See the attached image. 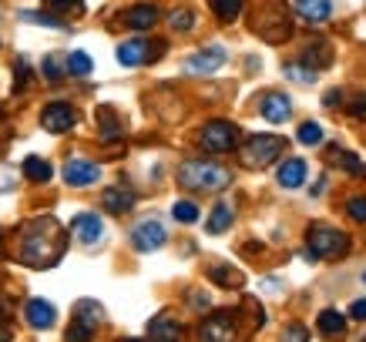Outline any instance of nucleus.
Returning a JSON list of instances; mask_svg holds the SVG:
<instances>
[{
  "label": "nucleus",
  "instance_id": "obj_1",
  "mask_svg": "<svg viewBox=\"0 0 366 342\" xmlns=\"http://www.w3.org/2000/svg\"><path fill=\"white\" fill-rule=\"evenodd\" d=\"M64 245H67V235L54 218H37L24 232L21 258L27 265H34V268H47V265H54L64 255Z\"/></svg>",
  "mask_w": 366,
  "mask_h": 342
},
{
  "label": "nucleus",
  "instance_id": "obj_2",
  "mask_svg": "<svg viewBox=\"0 0 366 342\" xmlns=\"http://www.w3.org/2000/svg\"><path fill=\"white\" fill-rule=\"evenodd\" d=\"M350 252V235H343L340 228H330V225H312L310 235H306V258L316 262V258H336V255Z\"/></svg>",
  "mask_w": 366,
  "mask_h": 342
},
{
  "label": "nucleus",
  "instance_id": "obj_3",
  "mask_svg": "<svg viewBox=\"0 0 366 342\" xmlns=\"http://www.w3.org/2000/svg\"><path fill=\"white\" fill-rule=\"evenodd\" d=\"M178 181L185 188H199V191H219L232 181V175L222 165H212V161H185L178 168Z\"/></svg>",
  "mask_w": 366,
  "mask_h": 342
},
{
  "label": "nucleus",
  "instance_id": "obj_4",
  "mask_svg": "<svg viewBox=\"0 0 366 342\" xmlns=\"http://www.w3.org/2000/svg\"><path fill=\"white\" fill-rule=\"evenodd\" d=\"M286 151V138L279 134H252L242 144V165L245 168H266Z\"/></svg>",
  "mask_w": 366,
  "mask_h": 342
},
{
  "label": "nucleus",
  "instance_id": "obj_5",
  "mask_svg": "<svg viewBox=\"0 0 366 342\" xmlns=\"http://www.w3.org/2000/svg\"><path fill=\"white\" fill-rule=\"evenodd\" d=\"M98 322H101V306L98 302H91V298L78 302L74 319H71V329H67V342H88L91 336H94V329H98Z\"/></svg>",
  "mask_w": 366,
  "mask_h": 342
},
{
  "label": "nucleus",
  "instance_id": "obj_6",
  "mask_svg": "<svg viewBox=\"0 0 366 342\" xmlns=\"http://www.w3.org/2000/svg\"><path fill=\"white\" fill-rule=\"evenodd\" d=\"M235 141H239V131H235V124L229 121H212L205 131H202V148L205 151H229V148H235Z\"/></svg>",
  "mask_w": 366,
  "mask_h": 342
},
{
  "label": "nucleus",
  "instance_id": "obj_7",
  "mask_svg": "<svg viewBox=\"0 0 366 342\" xmlns=\"http://www.w3.org/2000/svg\"><path fill=\"white\" fill-rule=\"evenodd\" d=\"M165 238H168L165 225H162V221H155V218L138 221V225H134V232H132V242H134V248H138V252H155V248H162V245H165Z\"/></svg>",
  "mask_w": 366,
  "mask_h": 342
},
{
  "label": "nucleus",
  "instance_id": "obj_8",
  "mask_svg": "<svg viewBox=\"0 0 366 342\" xmlns=\"http://www.w3.org/2000/svg\"><path fill=\"white\" fill-rule=\"evenodd\" d=\"M74 121H78V114H74V108L71 104H64V101H54V104H47L44 111H41V124H44L51 134H64L74 128Z\"/></svg>",
  "mask_w": 366,
  "mask_h": 342
},
{
  "label": "nucleus",
  "instance_id": "obj_9",
  "mask_svg": "<svg viewBox=\"0 0 366 342\" xmlns=\"http://www.w3.org/2000/svg\"><path fill=\"white\" fill-rule=\"evenodd\" d=\"M199 336L202 342H235V319L229 312H215V316L202 322Z\"/></svg>",
  "mask_w": 366,
  "mask_h": 342
},
{
  "label": "nucleus",
  "instance_id": "obj_10",
  "mask_svg": "<svg viewBox=\"0 0 366 342\" xmlns=\"http://www.w3.org/2000/svg\"><path fill=\"white\" fill-rule=\"evenodd\" d=\"M225 47H219V44H212V47H205V51H199V54H192L189 61H185V71L189 74H215L219 67L225 64Z\"/></svg>",
  "mask_w": 366,
  "mask_h": 342
},
{
  "label": "nucleus",
  "instance_id": "obj_11",
  "mask_svg": "<svg viewBox=\"0 0 366 342\" xmlns=\"http://www.w3.org/2000/svg\"><path fill=\"white\" fill-rule=\"evenodd\" d=\"M101 178V168L94 161H84V158H74V161H67L64 165V181L74 188H88L94 185Z\"/></svg>",
  "mask_w": 366,
  "mask_h": 342
},
{
  "label": "nucleus",
  "instance_id": "obj_12",
  "mask_svg": "<svg viewBox=\"0 0 366 342\" xmlns=\"http://www.w3.org/2000/svg\"><path fill=\"white\" fill-rule=\"evenodd\" d=\"M148 41H142V37H138V41H124L122 47H118V61H122L124 67H138V64H144V61H155L158 54H162V44L155 47V51H148Z\"/></svg>",
  "mask_w": 366,
  "mask_h": 342
},
{
  "label": "nucleus",
  "instance_id": "obj_13",
  "mask_svg": "<svg viewBox=\"0 0 366 342\" xmlns=\"http://www.w3.org/2000/svg\"><path fill=\"white\" fill-rule=\"evenodd\" d=\"M71 232L78 235V242L98 245L101 235H104V225H101V218L94 215V211H84V215H74V221H71Z\"/></svg>",
  "mask_w": 366,
  "mask_h": 342
},
{
  "label": "nucleus",
  "instance_id": "obj_14",
  "mask_svg": "<svg viewBox=\"0 0 366 342\" xmlns=\"http://www.w3.org/2000/svg\"><path fill=\"white\" fill-rule=\"evenodd\" d=\"M24 319H27L31 329H51L57 319V312L51 302H44V298H31V302L24 306Z\"/></svg>",
  "mask_w": 366,
  "mask_h": 342
},
{
  "label": "nucleus",
  "instance_id": "obj_15",
  "mask_svg": "<svg viewBox=\"0 0 366 342\" xmlns=\"http://www.w3.org/2000/svg\"><path fill=\"white\" fill-rule=\"evenodd\" d=\"M262 118H266L269 124H282V121H289L292 118V104H289V98L286 94H266L262 98Z\"/></svg>",
  "mask_w": 366,
  "mask_h": 342
},
{
  "label": "nucleus",
  "instance_id": "obj_16",
  "mask_svg": "<svg viewBox=\"0 0 366 342\" xmlns=\"http://www.w3.org/2000/svg\"><path fill=\"white\" fill-rule=\"evenodd\" d=\"M122 21L128 24V27H134V31H148V27L158 24V7L155 4H138V7L122 14Z\"/></svg>",
  "mask_w": 366,
  "mask_h": 342
},
{
  "label": "nucleus",
  "instance_id": "obj_17",
  "mask_svg": "<svg viewBox=\"0 0 366 342\" xmlns=\"http://www.w3.org/2000/svg\"><path fill=\"white\" fill-rule=\"evenodd\" d=\"M296 11H300L302 21L326 24L330 21V14H333V4H330V0H296Z\"/></svg>",
  "mask_w": 366,
  "mask_h": 342
},
{
  "label": "nucleus",
  "instance_id": "obj_18",
  "mask_svg": "<svg viewBox=\"0 0 366 342\" xmlns=\"http://www.w3.org/2000/svg\"><path fill=\"white\" fill-rule=\"evenodd\" d=\"M276 181L282 188H300L302 181H306V161H300V158H289V161H282L276 171Z\"/></svg>",
  "mask_w": 366,
  "mask_h": 342
},
{
  "label": "nucleus",
  "instance_id": "obj_19",
  "mask_svg": "<svg viewBox=\"0 0 366 342\" xmlns=\"http://www.w3.org/2000/svg\"><path fill=\"white\" fill-rule=\"evenodd\" d=\"M104 208L114 211V215L132 211L134 208V191H132V188H122V185L108 188V191H104Z\"/></svg>",
  "mask_w": 366,
  "mask_h": 342
},
{
  "label": "nucleus",
  "instance_id": "obj_20",
  "mask_svg": "<svg viewBox=\"0 0 366 342\" xmlns=\"http://www.w3.org/2000/svg\"><path fill=\"white\" fill-rule=\"evenodd\" d=\"M316 326H320L322 336L336 339V336H343V332H346V316H343V312H336V309H326V312H320Z\"/></svg>",
  "mask_w": 366,
  "mask_h": 342
},
{
  "label": "nucleus",
  "instance_id": "obj_21",
  "mask_svg": "<svg viewBox=\"0 0 366 342\" xmlns=\"http://www.w3.org/2000/svg\"><path fill=\"white\" fill-rule=\"evenodd\" d=\"M232 205L229 201H219L215 208H212V218H209V235H219V232H225L229 225H232Z\"/></svg>",
  "mask_w": 366,
  "mask_h": 342
},
{
  "label": "nucleus",
  "instance_id": "obj_22",
  "mask_svg": "<svg viewBox=\"0 0 366 342\" xmlns=\"http://www.w3.org/2000/svg\"><path fill=\"white\" fill-rule=\"evenodd\" d=\"M24 175L31 178V181H51V165H47L44 158L31 155L27 161H24Z\"/></svg>",
  "mask_w": 366,
  "mask_h": 342
},
{
  "label": "nucleus",
  "instance_id": "obj_23",
  "mask_svg": "<svg viewBox=\"0 0 366 342\" xmlns=\"http://www.w3.org/2000/svg\"><path fill=\"white\" fill-rule=\"evenodd\" d=\"M94 64H91V57L84 51H74V54H67V74H74V78H88Z\"/></svg>",
  "mask_w": 366,
  "mask_h": 342
},
{
  "label": "nucleus",
  "instance_id": "obj_24",
  "mask_svg": "<svg viewBox=\"0 0 366 342\" xmlns=\"http://www.w3.org/2000/svg\"><path fill=\"white\" fill-rule=\"evenodd\" d=\"M101 141H114V138H122V124L114 121L112 108H101Z\"/></svg>",
  "mask_w": 366,
  "mask_h": 342
},
{
  "label": "nucleus",
  "instance_id": "obj_25",
  "mask_svg": "<svg viewBox=\"0 0 366 342\" xmlns=\"http://www.w3.org/2000/svg\"><path fill=\"white\" fill-rule=\"evenodd\" d=\"M212 11L219 21H235L242 11V0H212Z\"/></svg>",
  "mask_w": 366,
  "mask_h": 342
},
{
  "label": "nucleus",
  "instance_id": "obj_26",
  "mask_svg": "<svg viewBox=\"0 0 366 342\" xmlns=\"http://www.w3.org/2000/svg\"><path fill=\"white\" fill-rule=\"evenodd\" d=\"M172 215H175V221H182V225H192V221H199V205H195V201H175V205H172Z\"/></svg>",
  "mask_w": 366,
  "mask_h": 342
},
{
  "label": "nucleus",
  "instance_id": "obj_27",
  "mask_svg": "<svg viewBox=\"0 0 366 342\" xmlns=\"http://www.w3.org/2000/svg\"><path fill=\"white\" fill-rule=\"evenodd\" d=\"M148 332H152V336H158V339H172V342L178 339V326L172 319H165V316L152 322V326H148Z\"/></svg>",
  "mask_w": 366,
  "mask_h": 342
},
{
  "label": "nucleus",
  "instance_id": "obj_28",
  "mask_svg": "<svg viewBox=\"0 0 366 342\" xmlns=\"http://www.w3.org/2000/svg\"><path fill=\"white\" fill-rule=\"evenodd\" d=\"M302 61H306V67H326L330 64V47L326 44H312L306 54H302Z\"/></svg>",
  "mask_w": 366,
  "mask_h": 342
},
{
  "label": "nucleus",
  "instance_id": "obj_29",
  "mask_svg": "<svg viewBox=\"0 0 366 342\" xmlns=\"http://www.w3.org/2000/svg\"><path fill=\"white\" fill-rule=\"evenodd\" d=\"M286 78L296 81V84H312L316 74H312V67H306V64H286Z\"/></svg>",
  "mask_w": 366,
  "mask_h": 342
},
{
  "label": "nucleus",
  "instance_id": "obj_30",
  "mask_svg": "<svg viewBox=\"0 0 366 342\" xmlns=\"http://www.w3.org/2000/svg\"><path fill=\"white\" fill-rule=\"evenodd\" d=\"M296 138H300V144H320L322 141V128L316 121H306L300 128V134H296Z\"/></svg>",
  "mask_w": 366,
  "mask_h": 342
},
{
  "label": "nucleus",
  "instance_id": "obj_31",
  "mask_svg": "<svg viewBox=\"0 0 366 342\" xmlns=\"http://www.w3.org/2000/svg\"><path fill=\"white\" fill-rule=\"evenodd\" d=\"M346 211H350L353 221H366V195H353V198L346 201Z\"/></svg>",
  "mask_w": 366,
  "mask_h": 342
},
{
  "label": "nucleus",
  "instance_id": "obj_32",
  "mask_svg": "<svg viewBox=\"0 0 366 342\" xmlns=\"http://www.w3.org/2000/svg\"><path fill=\"white\" fill-rule=\"evenodd\" d=\"M172 27H175V31H192V27H195V14L192 11H172Z\"/></svg>",
  "mask_w": 366,
  "mask_h": 342
},
{
  "label": "nucleus",
  "instance_id": "obj_33",
  "mask_svg": "<svg viewBox=\"0 0 366 342\" xmlns=\"http://www.w3.org/2000/svg\"><path fill=\"white\" fill-rule=\"evenodd\" d=\"M44 78L47 81H61L64 78V67H61V57H44Z\"/></svg>",
  "mask_w": 366,
  "mask_h": 342
},
{
  "label": "nucleus",
  "instance_id": "obj_34",
  "mask_svg": "<svg viewBox=\"0 0 366 342\" xmlns=\"http://www.w3.org/2000/svg\"><path fill=\"white\" fill-rule=\"evenodd\" d=\"M51 7L57 14H78V11H84V0H51Z\"/></svg>",
  "mask_w": 366,
  "mask_h": 342
},
{
  "label": "nucleus",
  "instance_id": "obj_35",
  "mask_svg": "<svg viewBox=\"0 0 366 342\" xmlns=\"http://www.w3.org/2000/svg\"><path fill=\"white\" fill-rule=\"evenodd\" d=\"M21 17H24V21H31V24H44V27H64V24L57 21V17H51V14H31V11H24Z\"/></svg>",
  "mask_w": 366,
  "mask_h": 342
},
{
  "label": "nucleus",
  "instance_id": "obj_36",
  "mask_svg": "<svg viewBox=\"0 0 366 342\" xmlns=\"http://www.w3.org/2000/svg\"><path fill=\"white\" fill-rule=\"evenodd\" d=\"M282 342H310V332L302 326H286L282 329Z\"/></svg>",
  "mask_w": 366,
  "mask_h": 342
},
{
  "label": "nucleus",
  "instance_id": "obj_37",
  "mask_svg": "<svg viewBox=\"0 0 366 342\" xmlns=\"http://www.w3.org/2000/svg\"><path fill=\"white\" fill-rule=\"evenodd\" d=\"M212 278H215V282H235V286L242 282V276H239V272H229V268H212Z\"/></svg>",
  "mask_w": 366,
  "mask_h": 342
},
{
  "label": "nucleus",
  "instance_id": "obj_38",
  "mask_svg": "<svg viewBox=\"0 0 366 342\" xmlns=\"http://www.w3.org/2000/svg\"><path fill=\"white\" fill-rule=\"evenodd\" d=\"M350 316L360 319V322H366V298H356L353 306H350Z\"/></svg>",
  "mask_w": 366,
  "mask_h": 342
},
{
  "label": "nucleus",
  "instance_id": "obj_39",
  "mask_svg": "<svg viewBox=\"0 0 366 342\" xmlns=\"http://www.w3.org/2000/svg\"><path fill=\"white\" fill-rule=\"evenodd\" d=\"M326 104H330V108H336V104H340V91H330V94H326Z\"/></svg>",
  "mask_w": 366,
  "mask_h": 342
},
{
  "label": "nucleus",
  "instance_id": "obj_40",
  "mask_svg": "<svg viewBox=\"0 0 366 342\" xmlns=\"http://www.w3.org/2000/svg\"><path fill=\"white\" fill-rule=\"evenodd\" d=\"M360 101H363V104H353V108H350L356 118H360V114H366V98H360Z\"/></svg>",
  "mask_w": 366,
  "mask_h": 342
},
{
  "label": "nucleus",
  "instance_id": "obj_41",
  "mask_svg": "<svg viewBox=\"0 0 366 342\" xmlns=\"http://www.w3.org/2000/svg\"><path fill=\"white\" fill-rule=\"evenodd\" d=\"M7 339H11V332H7L4 326H0V342H7Z\"/></svg>",
  "mask_w": 366,
  "mask_h": 342
},
{
  "label": "nucleus",
  "instance_id": "obj_42",
  "mask_svg": "<svg viewBox=\"0 0 366 342\" xmlns=\"http://www.w3.org/2000/svg\"><path fill=\"white\" fill-rule=\"evenodd\" d=\"M158 342H172V339H158Z\"/></svg>",
  "mask_w": 366,
  "mask_h": 342
},
{
  "label": "nucleus",
  "instance_id": "obj_43",
  "mask_svg": "<svg viewBox=\"0 0 366 342\" xmlns=\"http://www.w3.org/2000/svg\"><path fill=\"white\" fill-rule=\"evenodd\" d=\"M124 342H138V339H124Z\"/></svg>",
  "mask_w": 366,
  "mask_h": 342
},
{
  "label": "nucleus",
  "instance_id": "obj_44",
  "mask_svg": "<svg viewBox=\"0 0 366 342\" xmlns=\"http://www.w3.org/2000/svg\"><path fill=\"white\" fill-rule=\"evenodd\" d=\"M363 286H366V276H363Z\"/></svg>",
  "mask_w": 366,
  "mask_h": 342
}]
</instances>
